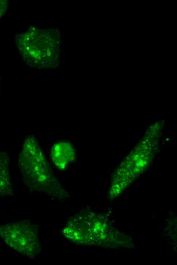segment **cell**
Returning a JSON list of instances; mask_svg holds the SVG:
<instances>
[{
  "label": "cell",
  "instance_id": "obj_1",
  "mask_svg": "<svg viewBox=\"0 0 177 265\" xmlns=\"http://www.w3.org/2000/svg\"><path fill=\"white\" fill-rule=\"evenodd\" d=\"M62 234L69 241L83 246L119 248L130 247L132 243L108 218L89 208L71 217Z\"/></svg>",
  "mask_w": 177,
  "mask_h": 265
},
{
  "label": "cell",
  "instance_id": "obj_2",
  "mask_svg": "<svg viewBox=\"0 0 177 265\" xmlns=\"http://www.w3.org/2000/svg\"><path fill=\"white\" fill-rule=\"evenodd\" d=\"M17 166L23 182L32 191L44 193L59 200L69 197L68 193L51 170L35 136L25 139Z\"/></svg>",
  "mask_w": 177,
  "mask_h": 265
},
{
  "label": "cell",
  "instance_id": "obj_3",
  "mask_svg": "<svg viewBox=\"0 0 177 265\" xmlns=\"http://www.w3.org/2000/svg\"><path fill=\"white\" fill-rule=\"evenodd\" d=\"M15 38L19 53L29 66L49 68H55L59 64L61 39L58 30L31 26Z\"/></svg>",
  "mask_w": 177,
  "mask_h": 265
},
{
  "label": "cell",
  "instance_id": "obj_4",
  "mask_svg": "<svg viewBox=\"0 0 177 265\" xmlns=\"http://www.w3.org/2000/svg\"><path fill=\"white\" fill-rule=\"evenodd\" d=\"M0 238L28 258L34 259L41 253L38 227L28 219L0 225Z\"/></svg>",
  "mask_w": 177,
  "mask_h": 265
},
{
  "label": "cell",
  "instance_id": "obj_5",
  "mask_svg": "<svg viewBox=\"0 0 177 265\" xmlns=\"http://www.w3.org/2000/svg\"><path fill=\"white\" fill-rule=\"evenodd\" d=\"M50 158L58 169L64 171L74 160L75 149L68 141L57 142L51 148Z\"/></svg>",
  "mask_w": 177,
  "mask_h": 265
},
{
  "label": "cell",
  "instance_id": "obj_6",
  "mask_svg": "<svg viewBox=\"0 0 177 265\" xmlns=\"http://www.w3.org/2000/svg\"><path fill=\"white\" fill-rule=\"evenodd\" d=\"M10 161L9 156L7 152H0V197L14 195L10 177Z\"/></svg>",
  "mask_w": 177,
  "mask_h": 265
},
{
  "label": "cell",
  "instance_id": "obj_7",
  "mask_svg": "<svg viewBox=\"0 0 177 265\" xmlns=\"http://www.w3.org/2000/svg\"><path fill=\"white\" fill-rule=\"evenodd\" d=\"M8 1L0 0V19L4 15L8 8Z\"/></svg>",
  "mask_w": 177,
  "mask_h": 265
}]
</instances>
